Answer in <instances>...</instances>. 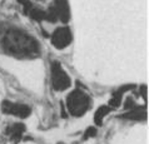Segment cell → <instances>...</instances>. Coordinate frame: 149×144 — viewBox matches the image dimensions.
<instances>
[{
  "label": "cell",
  "instance_id": "obj_1",
  "mask_svg": "<svg viewBox=\"0 0 149 144\" xmlns=\"http://www.w3.org/2000/svg\"><path fill=\"white\" fill-rule=\"evenodd\" d=\"M0 51L19 60L36 59L41 55V45L25 29L0 23Z\"/></svg>",
  "mask_w": 149,
  "mask_h": 144
},
{
  "label": "cell",
  "instance_id": "obj_2",
  "mask_svg": "<svg viewBox=\"0 0 149 144\" xmlns=\"http://www.w3.org/2000/svg\"><path fill=\"white\" fill-rule=\"evenodd\" d=\"M67 109L73 117H81L89 110L93 102L86 92L80 88L72 90L67 97Z\"/></svg>",
  "mask_w": 149,
  "mask_h": 144
},
{
  "label": "cell",
  "instance_id": "obj_3",
  "mask_svg": "<svg viewBox=\"0 0 149 144\" xmlns=\"http://www.w3.org/2000/svg\"><path fill=\"white\" fill-rule=\"evenodd\" d=\"M50 84L55 92H64L72 85V79L59 61L50 63Z\"/></svg>",
  "mask_w": 149,
  "mask_h": 144
},
{
  "label": "cell",
  "instance_id": "obj_4",
  "mask_svg": "<svg viewBox=\"0 0 149 144\" xmlns=\"http://www.w3.org/2000/svg\"><path fill=\"white\" fill-rule=\"evenodd\" d=\"M73 42V33L70 28L64 25L56 28L50 36V43L58 50H63V49L68 48Z\"/></svg>",
  "mask_w": 149,
  "mask_h": 144
},
{
  "label": "cell",
  "instance_id": "obj_5",
  "mask_svg": "<svg viewBox=\"0 0 149 144\" xmlns=\"http://www.w3.org/2000/svg\"><path fill=\"white\" fill-rule=\"evenodd\" d=\"M1 110L5 114L14 115L18 118H28L31 113V108L23 103H14L10 100H4L1 103Z\"/></svg>",
  "mask_w": 149,
  "mask_h": 144
},
{
  "label": "cell",
  "instance_id": "obj_6",
  "mask_svg": "<svg viewBox=\"0 0 149 144\" xmlns=\"http://www.w3.org/2000/svg\"><path fill=\"white\" fill-rule=\"evenodd\" d=\"M59 20L61 23H68L70 19V6L68 0H53Z\"/></svg>",
  "mask_w": 149,
  "mask_h": 144
},
{
  "label": "cell",
  "instance_id": "obj_7",
  "mask_svg": "<svg viewBox=\"0 0 149 144\" xmlns=\"http://www.w3.org/2000/svg\"><path fill=\"white\" fill-rule=\"evenodd\" d=\"M24 131H25V125L22 124V123H14V124L9 125L5 130L6 135L10 138L11 142L18 143L20 139H22Z\"/></svg>",
  "mask_w": 149,
  "mask_h": 144
},
{
  "label": "cell",
  "instance_id": "obj_8",
  "mask_svg": "<svg viewBox=\"0 0 149 144\" xmlns=\"http://www.w3.org/2000/svg\"><path fill=\"white\" fill-rule=\"evenodd\" d=\"M128 88L127 86H123V88H120L119 90H117L114 94H113V97H111V99L109 100V106L111 109H115V108H118L119 105H120V103H122V97H123V94L124 92H125Z\"/></svg>",
  "mask_w": 149,
  "mask_h": 144
},
{
  "label": "cell",
  "instance_id": "obj_9",
  "mask_svg": "<svg viewBox=\"0 0 149 144\" xmlns=\"http://www.w3.org/2000/svg\"><path fill=\"white\" fill-rule=\"evenodd\" d=\"M110 110H111L110 106H107V105L100 106V108H99V109L97 110V113H95V117H94L95 123H97L98 125H100L102 123H103V118H104L105 115L110 112Z\"/></svg>",
  "mask_w": 149,
  "mask_h": 144
},
{
  "label": "cell",
  "instance_id": "obj_10",
  "mask_svg": "<svg viewBox=\"0 0 149 144\" xmlns=\"http://www.w3.org/2000/svg\"><path fill=\"white\" fill-rule=\"evenodd\" d=\"M95 134H97V129H95V128H92V127H90V128L88 129V131L85 133V139H88L90 135H95Z\"/></svg>",
  "mask_w": 149,
  "mask_h": 144
},
{
  "label": "cell",
  "instance_id": "obj_11",
  "mask_svg": "<svg viewBox=\"0 0 149 144\" xmlns=\"http://www.w3.org/2000/svg\"><path fill=\"white\" fill-rule=\"evenodd\" d=\"M61 144H63V143H61Z\"/></svg>",
  "mask_w": 149,
  "mask_h": 144
}]
</instances>
